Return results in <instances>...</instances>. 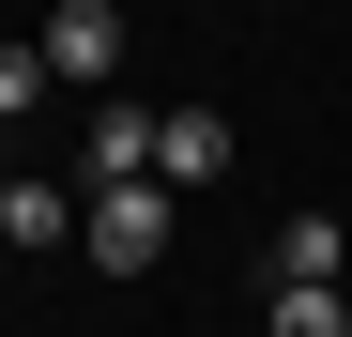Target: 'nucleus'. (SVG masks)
Instances as JSON below:
<instances>
[{
    "label": "nucleus",
    "mask_w": 352,
    "mask_h": 337,
    "mask_svg": "<svg viewBox=\"0 0 352 337\" xmlns=\"http://www.w3.org/2000/svg\"><path fill=\"white\" fill-rule=\"evenodd\" d=\"M261 261H276V292H337V261H352V246H337V215H291Z\"/></svg>",
    "instance_id": "obj_5"
},
{
    "label": "nucleus",
    "mask_w": 352,
    "mask_h": 337,
    "mask_svg": "<svg viewBox=\"0 0 352 337\" xmlns=\"http://www.w3.org/2000/svg\"><path fill=\"white\" fill-rule=\"evenodd\" d=\"M153 184H168V199L230 184V123H214V107H168V123H153Z\"/></svg>",
    "instance_id": "obj_4"
},
{
    "label": "nucleus",
    "mask_w": 352,
    "mask_h": 337,
    "mask_svg": "<svg viewBox=\"0 0 352 337\" xmlns=\"http://www.w3.org/2000/svg\"><path fill=\"white\" fill-rule=\"evenodd\" d=\"M77 246L107 276H153L168 261V184H77Z\"/></svg>",
    "instance_id": "obj_1"
},
{
    "label": "nucleus",
    "mask_w": 352,
    "mask_h": 337,
    "mask_svg": "<svg viewBox=\"0 0 352 337\" xmlns=\"http://www.w3.org/2000/svg\"><path fill=\"white\" fill-rule=\"evenodd\" d=\"M77 230V184H0V246H62Z\"/></svg>",
    "instance_id": "obj_6"
},
{
    "label": "nucleus",
    "mask_w": 352,
    "mask_h": 337,
    "mask_svg": "<svg viewBox=\"0 0 352 337\" xmlns=\"http://www.w3.org/2000/svg\"><path fill=\"white\" fill-rule=\"evenodd\" d=\"M62 77H46V46H0V123H16V107H46Z\"/></svg>",
    "instance_id": "obj_8"
},
{
    "label": "nucleus",
    "mask_w": 352,
    "mask_h": 337,
    "mask_svg": "<svg viewBox=\"0 0 352 337\" xmlns=\"http://www.w3.org/2000/svg\"><path fill=\"white\" fill-rule=\"evenodd\" d=\"M153 123L168 107H92L77 123V184H153Z\"/></svg>",
    "instance_id": "obj_3"
},
{
    "label": "nucleus",
    "mask_w": 352,
    "mask_h": 337,
    "mask_svg": "<svg viewBox=\"0 0 352 337\" xmlns=\"http://www.w3.org/2000/svg\"><path fill=\"white\" fill-rule=\"evenodd\" d=\"M31 46H46V77H62V92H107V77H123V0H62Z\"/></svg>",
    "instance_id": "obj_2"
},
{
    "label": "nucleus",
    "mask_w": 352,
    "mask_h": 337,
    "mask_svg": "<svg viewBox=\"0 0 352 337\" xmlns=\"http://www.w3.org/2000/svg\"><path fill=\"white\" fill-rule=\"evenodd\" d=\"M261 337H352V307H337V292H276V307H261Z\"/></svg>",
    "instance_id": "obj_7"
}]
</instances>
